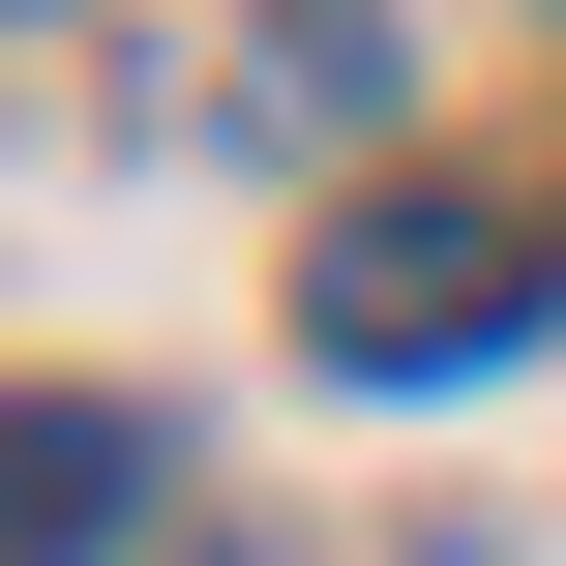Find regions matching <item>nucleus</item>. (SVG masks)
Masks as SVG:
<instances>
[{"label":"nucleus","instance_id":"nucleus-1","mask_svg":"<svg viewBox=\"0 0 566 566\" xmlns=\"http://www.w3.org/2000/svg\"><path fill=\"white\" fill-rule=\"evenodd\" d=\"M566 269L507 239V209H328V269H298V358L328 388H448V358H507Z\"/></svg>","mask_w":566,"mask_h":566},{"label":"nucleus","instance_id":"nucleus-2","mask_svg":"<svg viewBox=\"0 0 566 566\" xmlns=\"http://www.w3.org/2000/svg\"><path fill=\"white\" fill-rule=\"evenodd\" d=\"M119 507H149V418L119 388H30V566H119Z\"/></svg>","mask_w":566,"mask_h":566}]
</instances>
